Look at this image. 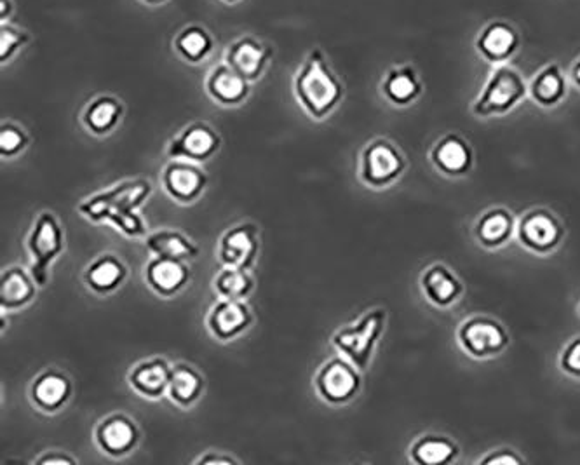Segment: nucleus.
I'll list each match as a JSON object with an SVG mask.
<instances>
[{
	"mask_svg": "<svg viewBox=\"0 0 580 465\" xmlns=\"http://www.w3.org/2000/svg\"><path fill=\"white\" fill-rule=\"evenodd\" d=\"M213 288L220 298L244 300L255 288V281L248 270L223 265V269L216 274Z\"/></svg>",
	"mask_w": 580,
	"mask_h": 465,
	"instance_id": "473e14b6",
	"label": "nucleus"
},
{
	"mask_svg": "<svg viewBox=\"0 0 580 465\" xmlns=\"http://www.w3.org/2000/svg\"><path fill=\"white\" fill-rule=\"evenodd\" d=\"M145 4H152V6H157V4H164V2H168V0H143Z\"/></svg>",
	"mask_w": 580,
	"mask_h": 465,
	"instance_id": "79ce46f5",
	"label": "nucleus"
},
{
	"mask_svg": "<svg viewBox=\"0 0 580 465\" xmlns=\"http://www.w3.org/2000/svg\"><path fill=\"white\" fill-rule=\"evenodd\" d=\"M474 46L483 60L492 63V65H502L518 53L521 46V35L513 23L493 20L481 28Z\"/></svg>",
	"mask_w": 580,
	"mask_h": 465,
	"instance_id": "f8f14e48",
	"label": "nucleus"
},
{
	"mask_svg": "<svg viewBox=\"0 0 580 465\" xmlns=\"http://www.w3.org/2000/svg\"><path fill=\"white\" fill-rule=\"evenodd\" d=\"M567 230L560 218L547 208H532L518 218L516 239L533 255L547 257L560 248Z\"/></svg>",
	"mask_w": 580,
	"mask_h": 465,
	"instance_id": "0eeeda50",
	"label": "nucleus"
},
{
	"mask_svg": "<svg viewBox=\"0 0 580 465\" xmlns=\"http://www.w3.org/2000/svg\"><path fill=\"white\" fill-rule=\"evenodd\" d=\"M527 96L528 82L520 70L502 63L493 68L471 110L479 119L502 117L513 112Z\"/></svg>",
	"mask_w": 580,
	"mask_h": 465,
	"instance_id": "f03ea898",
	"label": "nucleus"
},
{
	"mask_svg": "<svg viewBox=\"0 0 580 465\" xmlns=\"http://www.w3.org/2000/svg\"><path fill=\"white\" fill-rule=\"evenodd\" d=\"M577 310H579V316H580V304H579V307H577Z\"/></svg>",
	"mask_w": 580,
	"mask_h": 465,
	"instance_id": "c03bdc74",
	"label": "nucleus"
},
{
	"mask_svg": "<svg viewBox=\"0 0 580 465\" xmlns=\"http://www.w3.org/2000/svg\"><path fill=\"white\" fill-rule=\"evenodd\" d=\"M293 88L300 107L317 121L328 117L344 98V84L331 70L321 49H314L305 58Z\"/></svg>",
	"mask_w": 580,
	"mask_h": 465,
	"instance_id": "f257e3e1",
	"label": "nucleus"
},
{
	"mask_svg": "<svg viewBox=\"0 0 580 465\" xmlns=\"http://www.w3.org/2000/svg\"><path fill=\"white\" fill-rule=\"evenodd\" d=\"M35 279L21 267H9L0 277V309L18 310L35 298Z\"/></svg>",
	"mask_w": 580,
	"mask_h": 465,
	"instance_id": "bb28decb",
	"label": "nucleus"
},
{
	"mask_svg": "<svg viewBox=\"0 0 580 465\" xmlns=\"http://www.w3.org/2000/svg\"><path fill=\"white\" fill-rule=\"evenodd\" d=\"M518 218L504 206L486 209L474 223V239L485 250H500L516 237Z\"/></svg>",
	"mask_w": 580,
	"mask_h": 465,
	"instance_id": "a211bd4d",
	"label": "nucleus"
},
{
	"mask_svg": "<svg viewBox=\"0 0 580 465\" xmlns=\"http://www.w3.org/2000/svg\"><path fill=\"white\" fill-rule=\"evenodd\" d=\"M253 323V314L244 300H229L220 298L211 307L206 324L213 337L229 342L234 338L241 337L244 331L250 328Z\"/></svg>",
	"mask_w": 580,
	"mask_h": 465,
	"instance_id": "f3484780",
	"label": "nucleus"
},
{
	"mask_svg": "<svg viewBox=\"0 0 580 465\" xmlns=\"http://www.w3.org/2000/svg\"><path fill=\"white\" fill-rule=\"evenodd\" d=\"M206 185L208 175L197 166V162L175 159L162 171V187L178 203H194L203 196Z\"/></svg>",
	"mask_w": 580,
	"mask_h": 465,
	"instance_id": "9b49d317",
	"label": "nucleus"
},
{
	"mask_svg": "<svg viewBox=\"0 0 580 465\" xmlns=\"http://www.w3.org/2000/svg\"><path fill=\"white\" fill-rule=\"evenodd\" d=\"M457 342L469 358L485 361L497 358L506 351L511 344V335L499 319L486 314H476L460 323Z\"/></svg>",
	"mask_w": 580,
	"mask_h": 465,
	"instance_id": "39448f33",
	"label": "nucleus"
},
{
	"mask_svg": "<svg viewBox=\"0 0 580 465\" xmlns=\"http://www.w3.org/2000/svg\"><path fill=\"white\" fill-rule=\"evenodd\" d=\"M37 464L39 465H74L75 459L68 457L67 453L61 452H49L37 459Z\"/></svg>",
	"mask_w": 580,
	"mask_h": 465,
	"instance_id": "4c0bfd02",
	"label": "nucleus"
},
{
	"mask_svg": "<svg viewBox=\"0 0 580 465\" xmlns=\"http://www.w3.org/2000/svg\"><path fill=\"white\" fill-rule=\"evenodd\" d=\"M95 439L103 453L119 459L135 450L140 441V431L133 418L124 413H114L96 425Z\"/></svg>",
	"mask_w": 580,
	"mask_h": 465,
	"instance_id": "4468645a",
	"label": "nucleus"
},
{
	"mask_svg": "<svg viewBox=\"0 0 580 465\" xmlns=\"http://www.w3.org/2000/svg\"><path fill=\"white\" fill-rule=\"evenodd\" d=\"M197 465H215V464H222V465H234L237 464L236 460L232 459V457H220V455H215V453L210 452L208 455H204L201 459L196 460Z\"/></svg>",
	"mask_w": 580,
	"mask_h": 465,
	"instance_id": "58836bf2",
	"label": "nucleus"
},
{
	"mask_svg": "<svg viewBox=\"0 0 580 465\" xmlns=\"http://www.w3.org/2000/svg\"><path fill=\"white\" fill-rule=\"evenodd\" d=\"M270 58H272V48L269 44L258 41L250 35L232 42L225 53V63H229L230 67L250 82L258 81L262 77Z\"/></svg>",
	"mask_w": 580,
	"mask_h": 465,
	"instance_id": "6ab92c4d",
	"label": "nucleus"
},
{
	"mask_svg": "<svg viewBox=\"0 0 580 465\" xmlns=\"http://www.w3.org/2000/svg\"><path fill=\"white\" fill-rule=\"evenodd\" d=\"M27 42L28 34L25 30L13 27L4 21L0 25V61L6 63L11 60Z\"/></svg>",
	"mask_w": 580,
	"mask_h": 465,
	"instance_id": "f704fd0d",
	"label": "nucleus"
},
{
	"mask_svg": "<svg viewBox=\"0 0 580 465\" xmlns=\"http://www.w3.org/2000/svg\"><path fill=\"white\" fill-rule=\"evenodd\" d=\"M405 169V154L387 138L373 140L361 152L359 178L371 189L391 187L403 176Z\"/></svg>",
	"mask_w": 580,
	"mask_h": 465,
	"instance_id": "423d86ee",
	"label": "nucleus"
},
{
	"mask_svg": "<svg viewBox=\"0 0 580 465\" xmlns=\"http://www.w3.org/2000/svg\"><path fill=\"white\" fill-rule=\"evenodd\" d=\"M11 11H13L11 0H0V20H2V23L11 16Z\"/></svg>",
	"mask_w": 580,
	"mask_h": 465,
	"instance_id": "ea45409f",
	"label": "nucleus"
},
{
	"mask_svg": "<svg viewBox=\"0 0 580 465\" xmlns=\"http://www.w3.org/2000/svg\"><path fill=\"white\" fill-rule=\"evenodd\" d=\"M28 135L25 129L16 126L13 122L2 124L0 128V155L2 157H16L23 150L27 149Z\"/></svg>",
	"mask_w": 580,
	"mask_h": 465,
	"instance_id": "72a5a7b5",
	"label": "nucleus"
},
{
	"mask_svg": "<svg viewBox=\"0 0 580 465\" xmlns=\"http://www.w3.org/2000/svg\"><path fill=\"white\" fill-rule=\"evenodd\" d=\"M145 246L150 253L157 257L178 258V260H192L199 255V248L183 236L178 230H159L145 239Z\"/></svg>",
	"mask_w": 580,
	"mask_h": 465,
	"instance_id": "7c9ffc66",
	"label": "nucleus"
},
{
	"mask_svg": "<svg viewBox=\"0 0 580 465\" xmlns=\"http://www.w3.org/2000/svg\"><path fill=\"white\" fill-rule=\"evenodd\" d=\"M431 162L441 175L462 178L469 175L474 164V150L464 136L448 133L441 136L431 149Z\"/></svg>",
	"mask_w": 580,
	"mask_h": 465,
	"instance_id": "dca6fc26",
	"label": "nucleus"
},
{
	"mask_svg": "<svg viewBox=\"0 0 580 465\" xmlns=\"http://www.w3.org/2000/svg\"><path fill=\"white\" fill-rule=\"evenodd\" d=\"M525 462V459L514 452L511 448H499V450H492L486 453L485 457L478 460V464L483 465H520Z\"/></svg>",
	"mask_w": 580,
	"mask_h": 465,
	"instance_id": "e433bc0d",
	"label": "nucleus"
},
{
	"mask_svg": "<svg viewBox=\"0 0 580 465\" xmlns=\"http://www.w3.org/2000/svg\"><path fill=\"white\" fill-rule=\"evenodd\" d=\"M560 368L565 375L580 378V335L568 342L560 354Z\"/></svg>",
	"mask_w": 580,
	"mask_h": 465,
	"instance_id": "c9c22d12",
	"label": "nucleus"
},
{
	"mask_svg": "<svg viewBox=\"0 0 580 465\" xmlns=\"http://www.w3.org/2000/svg\"><path fill=\"white\" fill-rule=\"evenodd\" d=\"M72 391V380L58 368H49L35 377L30 387V398L41 412L56 413L67 405L68 399L72 398Z\"/></svg>",
	"mask_w": 580,
	"mask_h": 465,
	"instance_id": "aec40b11",
	"label": "nucleus"
},
{
	"mask_svg": "<svg viewBox=\"0 0 580 465\" xmlns=\"http://www.w3.org/2000/svg\"><path fill=\"white\" fill-rule=\"evenodd\" d=\"M124 107L115 96L103 95L89 102L82 114V122L93 135L105 136L112 133L121 122Z\"/></svg>",
	"mask_w": 580,
	"mask_h": 465,
	"instance_id": "c756f323",
	"label": "nucleus"
},
{
	"mask_svg": "<svg viewBox=\"0 0 580 465\" xmlns=\"http://www.w3.org/2000/svg\"><path fill=\"white\" fill-rule=\"evenodd\" d=\"M387 324V310L382 307L366 310L358 321L342 326L331 337V344L344 358L356 364L359 370L370 368L378 342L384 335Z\"/></svg>",
	"mask_w": 580,
	"mask_h": 465,
	"instance_id": "7ed1b4c3",
	"label": "nucleus"
},
{
	"mask_svg": "<svg viewBox=\"0 0 580 465\" xmlns=\"http://www.w3.org/2000/svg\"><path fill=\"white\" fill-rule=\"evenodd\" d=\"M568 95L567 75L558 63L540 68L528 82V96L542 108L558 107Z\"/></svg>",
	"mask_w": 580,
	"mask_h": 465,
	"instance_id": "393cba45",
	"label": "nucleus"
},
{
	"mask_svg": "<svg viewBox=\"0 0 580 465\" xmlns=\"http://www.w3.org/2000/svg\"><path fill=\"white\" fill-rule=\"evenodd\" d=\"M460 446L445 434H422L413 441L408 459L417 465H448L459 459Z\"/></svg>",
	"mask_w": 580,
	"mask_h": 465,
	"instance_id": "a878e982",
	"label": "nucleus"
},
{
	"mask_svg": "<svg viewBox=\"0 0 580 465\" xmlns=\"http://www.w3.org/2000/svg\"><path fill=\"white\" fill-rule=\"evenodd\" d=\"M173 48L182 60L201 63L210 56L215 48V41L206 28L201 25H189L176 34Z\"/></svg>",
	"mask_w": 580,
	"mask_h": 465,
	"instance_id": "2f4dec72",
	"label": "nucleus"
},
{
	"mask_svg": "<svg viewBox=\"0 0 580 465\" xmlns=\"http://www.w3.org/2000/svg\"><path fill=\"white\" fill-rule=\"evenodd\" d=\"M223 2H227V4H236L239 0H223Z\"/></svg>",
	"mask_w": 580,
	"mask_h": 465,
	"instance_id": "37998d69",
	"label": "nucleus"
},
{
	"mask_svg": "<svg viewBox=\"0 0 580 465\" xmlns=\"http://www.w3.org/2000/svg\"><path fill=\"white\" fill-rule=\"evenodd\" d=\"M206 91L216 103L236 107L250 95V81H246L229 63H220L206 77Z\"/></svg>",
	"mask_w": 580,
	"mask_h": 465,
	"instance_id": "5701e85b",
	"label": "nucleus"
},
{
	"mask_svg": "<svg viewBox=\"0 0 580 465\" xmlns=\"http://www.w3.org/2000/svg\"><path fill=\"white\" fill-rule=\"evenodd\" d=\"M128 276V267L121 258L112 253L96 258L84 272V281L91 290L100 295H107L117 290Z\"/></svg>",
	"mask_w": 580,
	"mask_h": 465,
	"instance_id": "c85d7f7f",
	"label": "nucleus"
},
{
	"mask_svg": "<svg viewBox=\"0 0 580 465\" xmlns=\"http://www.w3.org/2000/svg\"><path fill=\"white\" fill-rule=\"evenodd\" d=\"M222 140L215 129L206 122H194L182 129L180 135L169 142L168 155L171 159L204 162L220 150Z\"/></svg>",
	"mask_w": 580,
	"mask_h": 465,
	"instance_id": "ddd939ff",
	"label": "nucleus"
},
{
	"mask_svg": "<svg viewBox=\"0 0 580 465\" xmlns=\"http://www.w3.org/2000/svg\"><path fill=\"white\" fill-rule=\"evenodd\" d=\"M171 366L162 358L147 359L131 368L128 382L131 389L143 398L159 399L168 392Z\"/></svg>",
	"mask_w": 580,
	"mask_h": 465,
	"instance_id": "b1692460",
	"label": "nucleus"
},
{
	"mask_svg": "<svg viewBox=\"0 0 580 465\" xmlns=\"http://www.w3.org/2000/svg\"><path fill=\"white\" fill-rule=\"evenodd\" d=\"M380 91L385 100L394 107H408L422 96L424 84L419 72L412 65H399L385 72Z\"/></svg>",
	"mask_w": 580,
	"mask_h": 465,
	"instance_id": "4be33fe9",
	"label": "nucleus"
},
{
	"mask_svg": "<svg viewBox=\"0 0 580 465\" xmlns=\"http://www.w3.org/2000/svg\"><path fill=\"white\" fill-rule=\"evenodd\" d=\"M65 248V234L61 223L51 211H42L37 216L34 229L28 237V251L32 255V269L37 286H46L49 281V269L54 260L60 257Z\"/></svg>",
	"mask_w": 580,
	"mask_h": 465,
	"instance_id": "6e6552de",
	"label": "nucleus"
},
{
	"mask_svg": "<svg viewBox=\"0 0 580 465\" xmlns=\"http://www.w3.org/2000/svg\"><path fill=\"white\" fill-rule=\"evenodd\" d=\"M204 392V377L199 371L187 363L171 366L168 396L180 408H190L196 405Z\"/></svg>",
	"mask_w": 580,
	"mask_h": 465,
	"instance_id": "cd10ccee",
	"label": "nucleus"
},
{
	"mask_svg": "<svg viewBox=\"0 0 580 465\" xmlns=\"http://www.w3.org/2000/svg\"><path fill=\"white\" fill-rule=\"evenodd\" d=\"M347 358H331L321 364L314 377L319 398L330 405H345L361 391V373Z\"/></svg>",
	"mask_w": 580,
	"mask_h": 465,
	"instance_id": "1a4fd4ad",
	"label": "nucleus"
},
{
	"mask_svg": "<svg viewBox=\"0 0 580 465\" xmlns=\"http://www.w3.org/2000/svg\"><path fill=\"white\" fill-rule=\"evenodd\" d=\"M420 290L425 300L439 309L457 304L464 295V283L446 263H432L420 274Z\"/></svg>",
	"mask_w": 580,
	"mask_h": 465,
	"instance_id": "2eb2a0df",
	"label": "nucleus"
},
{
	"mask_svg": "<svg viewBox=\"0 0 580 465\" xmlns=\"http://www.w3.org/2000/svg\"><path fill=\"white\" fill-rule=\"evenodd\" d=\"M152 194V185L147 180H129L115 185L110 190L89 197L79 204V213L95 223L110 222L115 216L143 206Z\"/></svg>",
	"mask_w": 580,
	"mask_h": 465,
	"instance_id": "20e7f679",
	"label": "nucleus"
},
{
	"mask_svg": "<svg viewBox=\"0 0 580 465\" xmlns=\"http://www.w3.org/2000/svg\"><path fill=\"white\" fill-rule=\"evenodd\" d=\"M260 251V230L255 223H239L227 230L218 244V257L227 267L250 270Z\"/></svg>",
	"mask_w": 580,
	"mask_h": 465,
	"instance_id": "9d476101",
	"label": "nucleus"
},
{
	"mask_svg": "<svg viewBox=\"0 0 580 465\" xmlns=\"http://www.w3.org/2000/svg\"><path fill=\"white\" fill-rule=\"evenodd\" d=\"M190 279V269L185 260L154 257L145 267V281L157 295L169 298L182 291Z\"/></svg>",
	"mask_w": 580,
	"mask_h": 465,
	"instance_id": "412c9836",
	"label": "nucleus"
},
{
	"mask_svg": "<svg viewBox=\"0 0 580 465\" xmlns=\"http://www.w3.org/2000/svg\"><path fill=\"white\" fill-rule=\"evenodd\" d=\"M570 79L575 84V88L580 89V56L575 60L574 65L570 68Z\"/></svg>",
	"mask_w": 580,
	"mask_h": 465,
	"instance_id": "a19ab883",
	"label": "nucleus"
}]
</instances>
